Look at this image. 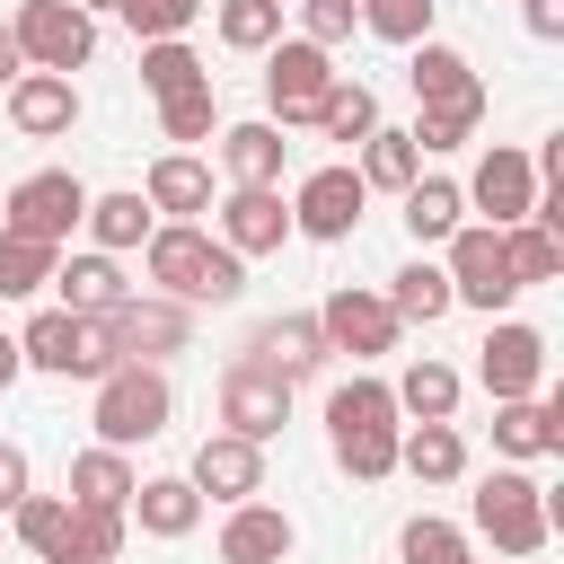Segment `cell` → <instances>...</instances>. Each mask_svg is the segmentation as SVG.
I'll list each match as a JSON object with an SVG mask.
<instances>
[{
  "label": "cell",
  "instance_id": "obj_1",
  "mask_svg": "<svg viewBox=\"0 0 564 564\" xmlns=\"http://www.w3.org/2000/svg\"><path fill=\"white\" fill-rule=\"evenodd\" d=\"M167 414H176L167 370H150V361H115V370L97 379V449H141V441L167 432Z\"/></svg>",
  "mask_w": 564,
  "mask_h": 564
},
{
  "label": "cell",
  "instance_id": "obj_2",
  "mask_svg": "<svg viewBox=\"0 0 564 564\" xmlns=\"http://www.w3.org/2000/svg\"><path fill=\"white\" fill-rule=\"evenodd\" d=\"M476 538H494V555H538L546 538H555V511H546V485L529 476V467H494L485 485H476Z\"/></svg>",
  "mask_w": 564,
  "mask_h": 564
},
{
  "label": "cell",
  "instance_id": "obj_3",
  "mask_svg": "<svg viewBox=\"0 0 564 564\" xmlns=\"http://www.w3.org/2000/svg\"><path fill=\"white\" fill-rule=\"evenodd\" d=\"M18 361L26 370H53V379H106L115 370V344L97 317H70V308H35L18 326Z\"/></svg>",
  "mask_w": 564,
  "mask_h": 564
},
{
  "label": "cell",
  "instance_id": "obj_4",
  "mask_svg": "<svg viewBox=\"0 0 564 564\" xmlns=\"http://www.w3.org/2000/svg\"><path fill=\"white\" fill-rule=\"evenodd\" d=\"M79 212H88V185L70 167H35V176H18L0 194V229L9 238H35V247H70Z\"/></svg>",
  "mask_w": 564,
  "mask_h": 564
},
{
  "label": "cell",
  "instance_id": "obj_5",
  "mask_svg": "<svg viewBox=\"0 0 564 564\" xmlns=\"http://www.w3.org/2000/svg\"><path fill=\"white\" fill-rule=\"evenodd\" d=\"M449 308H485V317H502L511 300H520V282H511V264H502V229H485V220H458L449 238Z\"/></svg>",
  "mask_w": 564,
  "mask_h": 564
},
{
  "label": "cell",
  "instance_id": "obj_6",
  "mask_svg": "<svg viewBox=\"0 0 564 564\" xmlns=\"http://www.w3.org/2000/svg\"><path fill=\"white\" fill-rule=\"evenodd\" d=\"M97 326H106L115 361H150V370H167V352L194 344V308H176V300H159V291H123Z\"/></svg>",
  "mask_w": 564,
  "mask_h": 564
},
{
  "label": "cell",
  "instance_id": "obj_7",
  "mask_svg": "<svg viewBox=\"0 0 564 564\" xmlns=\"http://www.w3.org/2000/svg\"><path fill=\"white\" fill-rule=\"evenodd\" d=\"M9 35H18L26 70H62V79L88 70V53H97V18H79L70 0H18Z\"/></svg>",
  "mask_w": 564,
  "mask_h": 564
},
{
  "label": "cell",
  "instance_id": "obj_8",
  "mask_svg": "<svg viewBox=\"0 0 564 564\" xmlns=\"http://www.w3.org/2000/svg\"><path fill=\"white\" fill-rule=\"evenodd\" d=\"M335 79H344L335 53H317L308 35H282V44L264 53V106H273L264 123H282V132H291V123H317V97H326Z\"/></svg>",
  "mask_w": 564,
  "mask_h": 564
},
{
  "label": "cell",
  "instance_id": "obj_9",
  "mask_svg": "<svg viewBox=\"0 0 564 564\" xmlns=\"http://www.w3.org/2000/svg\"><path fill=\"white\" fill-rule=\"evenodd\" d=\"M476 379H485L494 405H511V397H546V335L520 326V317H494L485 344H476Z\"/></svg>",
  "mask_w": 564,
  "mask_h": 564
},
{
  "label": "cell",
  "instance_id": "obj_10",
  "mask_svg": "<svg viewBox=\"0 0 564 564\" xmlns=\"http://www.w3.org/2000/svg\"><path fill=\"white\" fill-rule=\"evenodd\" d=\"M308 317H317L326 352H352V361H370V352H397V335H405V326H397V308H388L379 291H352V282H335V291H326Z\"/></svg>",
  "mask_w": 564,
  "mask_h": 564
},
{
  "label": "cell",
  "instance_id": "obj_11",
  "mask_svg": "<svg viewBox=\"0 0 564 564\" xmlns=\"http://www.w3.org/2000/svg\"><path fill=\"white\" fill-rule=\"evenodd\" d=\"M282 423H291V379H273L264 361H247V352H238V361L220 370V432H238V441H256V449H264Z\"/></svg>",
  "mask_w": 564,
  "mask_h": 564
},
{
  "label": "cell",
  "instance_id": "obj_12",
  "mask_svg": "<svg viewBox=\"0 0 564 564\" xmlns=\"http://www.w3.org/2000/svg\"><path fill=\"white\" fill-rule=\"evenodd\" d=\"M458 194H467V203L485 212V229H520V220L538 212V194H546V185H538V167H529V150H511V141H494V150L476 159V176H467Z\"/></svg>",
  "mask_w": 564,
  "mask_h": 564
},
{
  "label": "cell",
  "instance_id": "obj_13",
  "mask_svg": "<svg viewBox=\"0 0 564 564\" xmlns=\"http://www.w3.org/2000/svg\"><path fill=\"white\" fill-rule=\"evenodd\" d=\"M361 203H370V185L335 159V167H308L300 176V194H291V229L300 238H317V247H335V238H352L361 229Z\"/></svg>",
  "mask_w": 564,
  "mask_h": 564
},
{
  "label": "cell",
  "instance_id": "obj_14",
  "mask_svg": "<svg viewBox=\"0 0 564 564\" xmlns=\"http://www.w3.org/2000/svg\"><path fill=\"white\" fill-rule=\"evenodd\" d=\"M203 264H212V229H203V220H159V229L141 238V273H150V291L176 300V308H194Z\"/></svg>",
  "mask_w": 564,
  "mask_h": 564
},
{
  "label": "cell",
  "instance_id": "obj_15",
  "mask_svg": "<svg viewBox=\"0 0 564 564\" xmlns=\"http://www.w3.org/2000/svg\"><path fill=\"white\" fill-rule=\"evenodd\" d=\"M212 212H220V247H229V256H273V247L291 238V203H282V185H229Z\"/></svg>",
  "mask_w": 564,
  "mask_h": 564
},
{
  "label": "cell",
  "instance_id": "obj_16",
  "mask_svg": "<svg viewBox=\"0 0 564 564\" xmlns=\"http://www.w3.org/2000/svg\"><path fill=\"white\" fill-rule=\"evenodd\" d=\"M185 485H194L203 502H256V494H264V449L238 441V432H212V441L194 449Z\"/></svg>",
  "mask_w": 564,
  "mask_h": 564
},
{
  "label": "cell",
  "instance_id": "obj_17",
  "mask_svg": "<svg viewBox=\"0 0 564 564\" xmlns=\"http://www.w3.org/2000/svg\"><path fill=\"white\" fill-rule=\"evenodd\" d=\"M0 97H9V123H18L26 141H62V132L79 123V88H70L62 70H18Z\"/></svg>",
  "mask_w": 564,
  "mask_h": 564
},
{
  "label": "cell",
  "instance_id": "obj_18",
  "mask_svg": "<svg viewBox=\"0 0 564 564\" xmlns=\"http://www.w3.org/2000/svg\"><path fill=\"white\" fill-rule=\"evenodd\" d=\"M300 546V520L273 511V502H229L220 520V564H291Z\"/></svg>",
  "mask_w": 564,
  "mask_h": 564
},
{
  "label": "cell",
  "instance_id": "obj_19",
  "mask_svg": "<svg viewBox=\"0 0 564 564\" xmlns=\"http://www.w3.org/2000/svg\"><path fill=\"white\" fill-rule=\"evenodd\" d=\"M494 449H502L511 467L555 458V449H564V397H511V405H494Z\"/></svg>",
  "mask_w": 564,
  "mask_h": 564
},
{
  "label": "cell",
  "instance_id": "obj_20",
  "mask_svg": "<svg viewBox=\"0 0 564 564\" xmlns=\"http://www.w3.org/2000/svg\"><path fill=\"white\" fill-rule=\"evenodd\" d=\"M203 511H212V502H203L185 476H141V485H132V502H123V520H132L141 538H167V546H176V538H194V529H203Z\"/></svg>",
  "mask_w": 564,
  "mask_h": 564
},
{
  "label": "cell",
  "instance_id": "obj_21",
  "mask_svg": "<svg viewBox=\"0 0 564 564\" xmlns=\"http://www.w3.org/2000/svg\"><path fill=\"white\" fill-rule=\"evenodd\" d=\"M247 361H264L273 379H308V370L326 361V335H317V317H308V308H291V317H264V326L247 335Z\"/></svg>",
  "mask_w": 564,
  "mask_h": 564
},
{
  "label": "cell",
  "instance_id": "obj_22",
  "mask_svg": "<svg viewBox=\"0 0 564 564\" xmlns=\"http://www.w3.org/2000/svg\"><path fill=\"white\" fill-rule=\"evenodd\" d=\"M141 203H150L159 220H194V212H212V167H203L194 150H167V159H150Z\"/></svg>",
  "mask_w": 564,
  "mask_h": 564
},
{
  "label": "cell",
  "instance_id": "obj_23",
  "mask_svg": "<svg viewBox=\"0 0 564 564\" xmlns=\"http://www.w3.org/2000/svg\"><path fill=\"white\" fill-rule=\"evenodd\" d=\"M53 291H62L53 308H70V317H106V308H115L132 282H123V264H115V256L79 247V256H62V264H53Z\"/></svg>",
  "mask_w": 564,
  "mask_h": 564
},
{
  "label": "cell",
  "instance_id": "obj_24",
  "mask_svg": "<svg viewBox=\"0 0 564 564\" xmlns=\"http://www.w3.org/2000/svg\"><path fill=\"white\" fill-rule=\"evenodd\" d=\"M282 159H291V141H282V123H220V167H229V185H282Z\"/></svg>",
  "mask_w": 564,
  "mask_h": 564
},
{
  "label": "cell",
  "instance_id": "obj_25",
  "mask_svg": "<svg viewBox=\"0 0 564 564\" xmlns=\"http://www.w3.org/2000/svg\"><path fill=\"white\" fill-rule=\"evenodd\" d=\"M79 229L97 238V256H132V247H141V238L159 229V212L141 203V185H115V194H88Z\"/></svg>",
  "mask_w": 564,
  "mask_h": 564
},
{
  "label": "cell",
  "instance_id": "obj_26",
  "mask_svg": "<svg viewBox=\"0 0 564 564\" xmlns=\"http://www.w3.org/2000/svg\"><path fill=\"white\" fill-rule=\"evenodd\" d=\"M458 388H467V379H458L449 361H432V352H414V361L388 379L397 414H414V423H449V414H458Z\"/></svg>",
  "mask_w": 564,
  "mask_h": 564
},
{
  "label": "cell",
  "instance_id": "obj_27",
  "mask_svg": "<svg viewBox=\"0 0 564 564\" xmlns=\"http://www.w3.org/2000/svg\"><path fill=\"white\" fill-rule=\"evenodd\" d=\"M132 485H141L132 449H79V458H70V485H62V494H70L79 511H123V502H132Z\"/></svg>",
  "mask_w": 564,
  "mask_h": 564
},
{
  "label": "cell",
  "instance_id": "obj_28",
  "mask_svg": "<svg viewBox=\"0 0 564 564\" xmlns=\"http://www.w3.org/2000/svg\"><path fill=\"white\" fill-rule=\"evenodd\" d=\"M414 62H405V79H414V97L423 106H449V97H476L485 79H476V62L458 53V44H441V35H423V44H405Z\"/></svg>",
  "mask_w": 564,
  "mask_h": 564
},
{
  "label": "cell",
  "instance_id": "obj_29",
  "mask_svg": "<svg viewBox=\"0 0 564 564\" xmlns=\"http://www.w3.org/2000/svg\"><path fill=\"white\" fill-rule=\"evenodd\" d=\"M397 467L423 476V485H458V476H467V441H458V423H414V432H397Z\"/></svg>",
  "mask_w": 564,
  "mask_h": 564
},
{
  "label": "cell",
  "instance_id": "obj_30",
  "mask_svg": "<svg viewBox=\"0 0 564 564\" xmlns=\"http://www.w3.org/2000/svg\"><path fill=\"white\" fill-rule=\"evenodd\" d=\"M397 203H405V238H414V247H441V238L467 220V194H458L449 176H414Z\"/></svg>",
  "mask_w": 564,
  "mask_h": 564
},
{
  "label": "cell",
  "instance_id": "obj_31",
  "mask_svg": "<svg viewBox=\"0 0 564 564\" xmlns=\"http://www.w3.org/2000/svg\"><path fill=\"white\" fill-rule=\"evenodd\" d=\"M9 529H18V546L35 564H70V494H26L9 511Z\"/></svg>",
  "mask_w": 564,
  "mask_h": 564
},
{
  "label": "cell",
  "instance_id": "obj_32",
  "mask_svg": "<svg viewBox=\"0 0 564 564\" xmlns=\"http://www.w3.org/2000/svg\"><path fill=\"white\" fill-rule=\"evenodd\" d=\"M326 432H397V397H388V379L352 370V379L326 397Z\"/></svg>",
  "mask_w": 564,
  "mask_h": 564
},
{
  "label": "cell",
  "instance_id": "obj_33",
  "mask_svg": "<svg viewBox=\"0 0 564 564\" xmlns=\"http://www.w3.org/2000/svg\"><path fill=\"white\" fill-rule=\"evenodd\" d=\"M352 176H361L370 194H405V185L423 176V150H414V132H388V123H379V132L361 141V167H352Z\"/></svg>",
  "mask_w": 564,
  "mask_h": 564
},
{
  "label": "cell",
  "instance_id": "obj_34",
  "mask_svg": "<svg viewBox=\"0 0 564 564\" xmlns=\"http://www.w3.org/2000/svg\"><path fill=\"white\" fill-rule=\"evenodd\" d=\"M379 300L397 308V326H441V317H449V273L414 256V264H405V273H397V282H388Z\"/></svg>",
  "mask_w": 564,
  "mask_h": 564
},
{
  "label": "cell",
  "instance_id": "obj_35",
  "mask_svg": "<svg viewBox=\"0 0 564 564\" xmlns=\"http://www.w3.org/2000/svg\"><path fill=\"white\" fill-rule=\"evenodd\" d=\"M141 88L167 106V97H185V88H212V70H203V53L176 35V44H141Z\"/></svg>",
  "mask_w": 564,
  "mask_h": 564
},
{
  "label": "cell",
  "instance_id": "obj_36",
  "mask_svg": "<svg viewBox=\"0 0 564 564\" xmlns=\"http://www.w3.org/2000/svg\"><path fill=\"white\" fill-rule=\"evenodd\" d=\"M317 132H326V141H352V150H361V141L379 132V97H370L361 79H335V88L317 97Z\"/></svg>",
  "mask_w": 564,
  "mask_h": 564
},
{
  "label": "cell",
  "instance_id": "obj_37",
  "mask_svg": "<svg viewBox=\"0 0 564 564\" xmlns=\"http://www.w3.org/2000/svg\"><path fill=\"white\" fill-rule=\"evenodd\" d=\"M212 26H220L229 53H273L282 44V0H220Z\"/></svg>",
  "mask_w": 564,
  "mask_h": 564
},
{
  "label": "cell",
  "instance_id": "obj_38",
  "mask_svg": "<svg viewBox=\"0 0 564 564\" xmlns=\"http://www.w3.org/2000/svg\"><path fill=\"white\" fill-rule=\"evenodd\" d=\"M502 264H511L520 291H529V282H555V273H564V238L538 229V220H520V229H502Z\"/></svg>",
  "mask_w": 564,
  "mask_h": 564
},
{
  "label": "cell",
  "instance_id": "obj_39",
  "mask_svg": "<svg viewBox=\"0 0 564 564\" xmlns=\"http://www.w3.org/2000/svg\"><path fill=\"white\" fill-rule=\"evenodd\" d=\"M53 264H62V247H35V238H9V229H0V300L53 291Z\"/></svg>",
  "mask_w": 564,
  "mask_h": 564
},
{
  "label": "cell",
  "instance_id": "obj_40",
  "mask_svg": "<svg viewBox=\"0 0 564 564\" xmlns=\"http://www.w3.org/2000/svg\"><path fill=\"white\" fill-rule=\"evenodd\" d=\"M397 564H476V555H467V529H458V520L414 511V520L397 529Z\"/></svg>",
  "mask_w": 564,
  "mask_h": 564
},
{
  "label": "cell",
  "instance_id": "obj_41",
  "mask_svg": "<svg viewBox=\"0 0 564 564\" xmlns=\"http://www.w3.org/2000/svg\"><path fill=\"white\" fill-rule=\"evenodd\" d=\"M476 123H485V88L476 97H449V106H423L414 115V150H467Z\"/></svg>",
  "mask_w": 564,
  "mask_h": 564
},
{
  "label": "cell",
  "instance_id": "obj_42",
  "mask_svg": "<svg viewBox=\"0 0 564 564\" xmlns=\"http://www.w3.org/2000/svg\"><path fill=\"white\" fill-rule=\"evenodd\" d=\"M397 432H405V423H397ZM397 432H326V449H335L344 476L379 485V476H397Z\"/></svg>",
  "mask_w": 564,
  "mask_h": 564
},
{
  "label": "cell",
  "instance_id": "obj_43",
  "mask_svg": "<svg viewBox=\"0 0 564 564\" xmlns=\"http://www.w3.org/2000/svg\"><path fill=\"white\" fill-rule=\"evenodd\" d=\"M203 9H212V0H115V18H123L141 44H176Z\"/></svg>",
  "mask_w": 564,
  "mask_h": 564
},
{
  "label": "cell",
  "instance_id": "obj_44",
  "mask_svg": "<svg viewBox=\"0 0 564 564\" xmlns=\"http://www.w3.org/2000/svg\"><path fill=\"white\" fill-rule=\"evenodd\" d=\"M123 538H132L123 511H79V502H70V564H115Z\"/></svg>",
  "mask_w": 564,
  "mask_h": 564
},
{
  "label": "cell",
  "instance_id": "obj_45",
  "mask_svg": "<svg viewBox=\"0 0 564 564\" xmlns=\"http://www.w3.org/2000/svg\"><path fill=\"white\" fill-rule=\"evenodd\" d=\"M361 26L379 44H423L432 35V0H361Z\"/></svg>",
  "mask_w": 564,
  "mask_h": 564
},
{
  "label": "cell",
  "instance_id": "obj_46",
  "mask_svg": "<svg viewBox=\"0 0 564 564\" xmlns=\"http://www.w3.org/2000/svg\"><path fill=\"white\" fill-rule=\"evenodd\" d=\"M159 132H167V141H203V132H220V97H212V88L167 97V106H159Z\"/></svg>",
  "mask_w": 564,
  "mask_h": 564
},
{
  "label": "cell",
  "instance_id": "obj_47",
  "mask_svg": "<svg viewBox=\"0 0 564 564\" xmlns=\"http://www.w3.org/2000/svg\"><path fill=\"white\" fill-rule=\"evenodd\" d=\"M352 26H361V0H300V35H308L317 53L352 44Z\"/></svg>",
  "mask_w": 564,
  "mask_h": 564
},
{
  "label": "cell",
  "instance_id": "obj_48",
  "mask_svg": "<svg viewBox=\"0 0 564 564\" xmlns=\"http://www.w3.org/2000/svg\"><path fill=\"white\" fill-rule=\"evenodd\" d=\"M238 291H247V256H229V247L212 238V264H203V282H194V308H203V300H212V308H229Z\"/></svg>",
  "mask_w": 564,
  "mask_h": 564
},
{
  "label": "cell",
  "instance_id": "obj_49",
  "mask_svg": "<svg viewBox=\"0 0 564 564\" xmlns=\"http://www.w3.org/2000/svg\"><path fill=\"white\" fill-rule=\"evenodd\" d=\"M35 494V467H26V449L18 441H0V511H18Z\"/></svg>",
  "mask_w": 564,
  "mask_h": 564
},
{
  "label": "cell",
  "instance_id": "obj_50",
  "mask_svg": "<svg viewBox=\"0 0 564 564\" xmlns=\"http://www.w3.org/2000/svg\"><path fill=\"white\" fill-rule=\"evenodd\" d=\"M520 18H529V35H538V44H555V35H564V0H520Z\"/></svg>",
  "mask_w": 564,
  "mask_h": 564
},
{
  "label": "cell",
  "instance_id": "obj_51",
  "mask_svg": "<svg viewBox=\"0 0 564 564\" xmlns=\"http://www.w3.org/2000/svg\"><path fill=\"white\" fill-rule=\"evenodd\" d=\"M18 70H26V53H18V35H9V18H0V88H9Z\"/></svg>",
  "mask_w": 564,
  "mask_h": 564
},
{
  "label": "cell",
  "instance_id": "obj_52",
  "mask_svg": "<svg viewBox=\"0 0 564 564\" xmlns=\"http://www.w3.org/2000/svg\"><path fill=\"white\" fill-rule=\"evenodd\" d=\"M18 370H26L18 361V335H0V388H18Z\"/></svg>",
  "mask_w": 564,
  "mask_h": 564
},
{
  "label": "cell",
  "instance_id": "obj_53",
  "mask_svg": "<svg viewBox=\"0 0 564 564\" xmlns=\"http://www.w3.org/2000/svg\"><path fill=\"white\" fill-rule=\"evenodd\" d=\"M70 9H79V18H97V9H115V0H70Z\"/></svg>",
  "mask_w": 564,
  "mask_h": 564
},
{
  "label": "cell",
  "instance_id": "obj_54",
  "mask_svg": "<svg viewBox=\"0 0 564 564\" xmlns=\"http://www.w3.org/2000/svg\"><path fill=\"white\" fill-rule=\"evenodd\" d=\"M282 9H291V0H282Z\"/></svg>",
  "mask_w": 564,
  "mask_h": 564
}]
</instances>
